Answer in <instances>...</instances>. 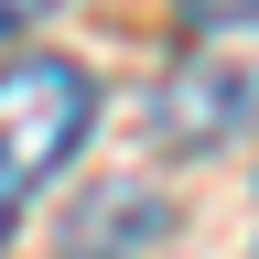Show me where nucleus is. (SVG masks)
<instances>
[{"mask_svg":"<svg viewBox=\"0 0 259 259\" xmlns=\"http://www.w3.org/2000/svg\"><path fill=\"white\" fill-rule=\"evenodd\" d=\"M87 119H97V76L76 54H44V44H32V54L0 65V238H11L22 205L76 162Z\"/></svg>","mask_w":259,"mask_h":259,"instance_id":"1","label":"nucleus"},{"mask_svg":"<svg viewBox=\"0 0 259 259\" xmlns=\"http://www.w3.org/2000/svg\"><path fill=\"white\" fill-rule=\"evenodd\" d=\"M248 108H259V76H238V65H194V76L162 87V141L205 151V141H227Z\"/></svg>","mask_w":259,"mask_h":259,"instance_id":"2","label":"nucleus"},{"mask_svg":"<svg viewBox=\"0 0 259 259\" xmlns=\"http://www.w3.org/2000/svg\"><path fill=\"white\" fill-rule=\"evenodd\" d=\"M151 227H162V205H151V194H130V205L108 194V205H97V216L76 227V248H65V259H108V238H130V248H141Z\"/></svg>","mask_w":259,"mask_h":259,"instance_id":"3","label":"nucleus"},{"mask_svg":"<svg viewBox=\"0 0 259 259\" xmlns=\"http://www.w3.org/2000/svg\"><path fill=\"white\" fill-rule=\"evenodd\" d=\"M184 22H194V32H205V44H216V32H248V22H259V0H194Z\"/></svg>","mask_w":259,"mask_h":259,"instance_id":"4","label":"nucleus"},{"mask_svg":"<svg viewBox=\"0 0 259 259\" xmlns=\"http://www.w3.org/2000/svg\"><path fill=\"white\" fill-rule=\"evenodd\" d=\"M11 32H22V0H0V44H11Z\"/></svg>","mask_w":259,"mask_h":259,"instance_id":"5","label":"nucleus"}]
</instances>
